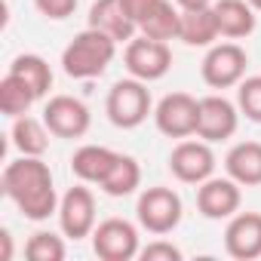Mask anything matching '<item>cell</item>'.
I'll list each match as a JSON object with an SVG mask.
<instances>
[{
  "instance_id": "obj_1",
  "label": "cell",
  "mask_w": 261,
  "mask_h": 261,
  "mask_svg": "<svg viewBox=\"0 0 261 261\" xmlns=\"http://www.w3.org/2000/svg\"><path fill=\"white\" fill-rule=\"evenodd\" d=\"M4 194L19 206V212L31 221H46L49 215H59V194L53 181L49 163L40 157H19L7 163L4 169Z\"/></svg>"
},
{
  "instance_id": "obj_2",
  "label": "cell",
  "mask_w": 261,
  "mask_h": 261,
  "mask_svg": "<svg viewBox=\"0 0 261 261\" xmlns=\"http://www.w3.org/2000/svg\"><path fill=\"white\" fill-rule=\"evenodd\" d=\"M117 56V40L98 28L80 31L62 53V71L74 80H95Z\"/></svg>"
},
{
  "instance_id": "obj_3",
  "label": "cell",
  "mask_w": 261,
  "mask_h": 261,
  "mask_svg": "<svg viewBox=\"0 0 261 261\" xmlns=\"http://www.w3.org/2000/svg\"><path fill=\"white\" fill-rule=\"evenodd\" d=\"M154 101H151V89L145 80L129 77V80H117L105 98V114L117 129H136L148 120Z\"/></svg>"
},
{
  "instance_id": "obj_4",
  "label": "cell",
  "mask_w": 261,
  "mask_h": 261,
  "mask_svg": "<svg viewBox=\"0 0 261 261\" xmlns=\"http://www.w3.org/2000/svg\"><path fill=\"white\" fill-rule=\"evenodd\" d=\"M181 197L172 191V188H163V185H154V188H145L139 194V203H136V215H139V224L154 233V237H166L172 233L178 224H181Z\"/></svg>"
},
{
  "instance_id": "obj_5",
  "label": "cell",
  "mask_w": 261,
  "mask_h": 261,
  "mask_svg": "<svg viewBox=\"0 0 261 261\" xmlns=\"http://www.w3.org/2000/svg\"><path fill=\"white\" fill-rule=\"evenodd\" d=\"M246 68H249V56L240 43H212L200 65V77L212 89H230L240 86Z\"/></svg>"
},
{
  "instance_id": "obj_6",
  "label": "cell",
  "mask_w": 261,
  "mask_h": 261,
  "mask_svg": "<svg viewBox=\"0 0 261 261\" xmlns=\"http://www.w3.org/2000/svg\"><path fill=\"white\" fill-rule=\"evenodd\" d=\"M123 62H126V71L145 80V83H154V80H163L172 68V49L166 40H154V37H133L126 43V53H123Z\"/></svg>"
},
{
  "instance_id": "obj_7",
  "label": "cell",
  "mask_w": 261,
  "mask_h": 261,
  "mask_svg": "<svg viewBox=\"0 0 261 261\" xmlns=\"http://www.w3.org/2000/svg\"><path fill=\"white\" fill-rule=\"evenodd\" d=\"M92 252L101 261H133L139 258V230L126 218H105L92 230Z\"/></svg>"
},
{
  "instance_id": "obj_8",
  "label": "cell",
  "mask_w": 261,
  "mask_h": 261,
  "mask_svg": "<svg viewBox=\"0 0 261 261\" xmlns=\"http://www.w3.org/2000/svg\"><path fill=\"white\" fill-rule=\"evenodd\" d=\"M197 120H200V98L188 92H169L154 108V123L169 139L197 136Z\"/></svg>"
},
{
  "instance_id": "obj_9",
  "label": "cell",
  "mask_w": 261,
  "mask_h": 261,
  "mask_svg": "<svg viewBox=\"0 0 261 261\" xmlns=\"http://www.w3.org/2000/svg\"><path fill=\"white\" fill-rule=\"evenodd\" d=\"M43 123L56 139H83L89 133L92 114L74 95H53L43 108Z\"/></svg>"
},
{
  "instance_id": "obj_10",
  "label": "cell",
  "mask_w": 261,
  "mask_h": 261,
  "mask_svg": "<svg viewBox=\"0 0 261 261\" xmlns=\"http://www.w3.org/2000/svg\"><path fill=\"white\" fill-rule=\"evenodd\" d=\"M169 172L181 181V185H203L206 178H212L215 172V154L209 148V142H191L181 139L172 154H169Z\"/></svg>"
},
{
  "instance_id": "obj_11",
  "label": "cell",
  "mask_w": 261,
  "mask_h": 261,
  "mask_svg": "<svg viewBox=\"0 0 261 261\" xmlns=\"http://www.w3.org/2000/svg\"><path fill=\"white\" fill-rule=\"evenodd\" d=\"M59 227L68 240H86L95 230V197L89 188L74 185L59 203Z\"/></svg>"
},
{
  "instance_id": "obj_12",
  "label": "cell",
  "mask_w": 261,
  "mask_h": 261,
  "mask_svg": "<svg viewBox=\"0 0 261 261\" xmlns=\"http://www.w3.org/2000/svg\"><path fill=\"white\" fill-rule=\"evenodd\" d=\"M240 126V108L224 95L200 98V120H197V139L203 142H227Z\"/></svg>"
},
{
  "instance_id": "obj_13",
  "label": "cell",
  "mask_w": 261,
  "mask_h": 261,
  "mask_svg": "<svg viewBox=\"0 0 261 261\" xmlns=\"http://www.w3.org/2000/svg\"><path fill=\"white\" fill-rule=\"evenodd\" d=\"M243 185H237L230 175L227 178H206L203 185H197V209L203 218L209 221H221V218H230L240 212V203H243V194H240Z\"/></svg>"
},
{
  "instance_id": "obj_14",
  "label": "cell",
  "mask_w": 261,
  "mask_h": 261,
  "mask_svg": "<svg viewBox=\"0 0 261 261\" xmlns=\"http://www.w3.org/2000/svg\"><path fill=\"white\" fill-rule=\"evenodd\" d=\"M224 252L237 261L261 258V212H237L224 227Z\"/></svg>"
},
{
  "instance_id": "obj_15",
  "label": "cell",
  "mask_w": 261,
  "mask_h": 261,
  "mask_svg": "<svg viewBox=\"0 0 261 261\" xmlns=\"http://www.w3.org/2000/svg\"><path fill=\"white\" fill-rule=\"evenodd\" d=\"M86 19H89V28H98V31L111 34L117 43H129L136 37V31H139V25L126 16L120 0H95V4L89 7Z\"/></svg>"
},
{
  "instance_id": "obj_16",
  "label": "cell",
  "mask_w": 261,
  "mask_h": 261,
  "mask_svg": "<svg viewBox=\"0 0 261 261\" xmlns=\"http://www.w3.org/2000/svg\"><path fill=\"white\" fill-rule=\"evenodd\" d=\"M221 37L218 31V19L212 4L209 7H191L181 10V25H178V40L188 46H212Z\"/></svg>"
},
{
  "instance_id": "obj_17",
  "label": "cell",
  "mask_w": 261,
  "mask_h": 261,
  "mask_svg": "<svg viewBox=\"0 0 261 261\" xmlns=\"http://www.w3.org/2000/svg\"><path fill=\"white\" fill-rule=\"evenodd\" d=\"M117 160V151L105 148V145H83L74 151L71 157V172L83 181V185H101L111 172Z\"/></svg>"
},
{
  "instance_id": "obj_18",
  "label": "cell",
  "mask_w": 261,
  "mask_h": 261,
  "mask_svg": "<svg viewBox=\"0 0 261 261\" xmlns=\"http://www.w3.org/2000/svg\"><path fill=\"white\" fill-rule=\"evenodd\" d=\"M227 175L243 185V188H258L261 185V142H240L227 151L224 157Z\"/></svg>"
},
{
  "instance_id": "obj_19",
  "label": "cell",
  "mask_w": 261,
  "mask_h": 261,
  "mask_svg": "<svg viewBox=\"0 0 261 261\" xmlns=\"http://www.w3.org/2000/svg\"><path fill=\"white\" fill-rule=\"evenodd\" d=\"M212 10H215L221 37L240 40V37H249L255 31V10L249 0H215Z\"/></svg>"
},
{
  "instance_id": "obj_20",
  "label": "cell",
  "mask_w": 261,
  "mask_h": 261,
  "mask_svg": "<svg viewBox=\"0 0 261 261\" xmlns=\"http://www.w3.org/2000/svg\"><path fill=\"white\" fill-rule=\"evenodd\" d=\"M49 129H46V123L43 120H34V117H16L13 120V133H10V139H13V148L19 151V154H25V157H43L46 154V148H49Z\"/></svg>"
},
{
  "instance_id": "obj_21",
  "label": "cell",
  "mask_w": 261,
  "mask_h": 261,
  "mask_svg": "<svg viewBox=\"0 0 261 261\" xmlns=\"http://www.w3.org/2000/svg\"><path fill=\"white\" fill-rule=\"evenodd\" d=\"M178 25H181V7L175 0H157V7L142 19L139 31L154 40H178Z\"/></svg>"
},
{
  "instance_id": "obj_22",
  "label": "cell",
  "mask_w": 261,
  "mask_h": 261,
  "mask_svg": "<svg viewBox=\"0 0 261 261\" xmlns=\"http://www.w3.org/2000/svg\"><path fill=\"white\" fill-rule=\"evenodd\" d=\"M142 185V166L136 157H129V154H117L108 178L98 185L108 197H129V194H136Z\"/></svg>"
},
{
  "instance_id": "obj_23",
  "label": "cell",
  "mask_w": 261,
  "mask_h": 261,
  "mask_svg": "<svg viewBox=\"0 0 261 261\" xmlns=\"http://www.w3.org/2000/svg\"><path fill=\"white\" fill-rule=\"evenodd\" d=\"M37 101V92L28 86V80H22L19 74L7 71V77L0 80V111L7 117H25Z\"/></svg>"
},
{
  "instance_id": "obj_24",
  "label": "cell",
  "mask_w": 261,
  "mask_h": 261,
  "mask_svg": "<svg viewBox=\"0 0 261 261\" xmlns=\"http://www.w3.org/2000/svg\"><path fill=\"white\" fill-rule=\"evenodd\" d=\"M13 74H19L22 80H28V86L37 92V98H43L49 89H53V68L43 56H34V53H22L13 59L10 65Z\"/></svg>"
},
{
  "instance_id": "obj_25",
  "label": "cell",
  "mask_w": 261,
  "mask_h": 261,
  "mask_svg": "<svg viewBox=\"0 0 261 261\" xmlns=\"http://www.w3.org/2000/svg\"><path fill=\"white\" fill-rule=\"evenodd\" d=\"M25 255L31 261H62L68 255V249H65V240L62 237H56L49 230H37L25 243Z\"/></svg>"
},
{
  "instance_id": "obj_26",
  "label": "cell",
  "mask_w": 261,
  "mask_h": 261,
  "mask_svg": "<svg viewBox=\"0 0 261 261\" xmlns=\"http://www.w3.org/2000/svg\"><path fill=\"white\" fill-rule=\"evenodd\" d=\"M237 108H240V114H246V120L261 123V74L240 80V86H237Z\"/></svg>"
},
{
  "instance_id": "obj_27",
  "label": "cell",
  "mask_w": 261,
  "mask_h": 261,
  "mask_svg": "<svg viewBox=\"0 0 261 261\" xmlns=\"http://www.w3.org/2000/svg\"><path fill=\"white\" fill-rule=\"evenodd\" d=\"M80 0H34V7L43 19H53V22H62L68 16H74Z\"/></svg>"
},
{
  "instance_id": "obj_28",
  "label": "cell",
  "mask_w": 261,
  "mask_h": 261,
  "mask_svg": "<svg viewBox=\"0 0 261 261\" xmlns=\"http://www.w3.org/2000/svg\"><path fill=\"white\" fill-rule=\"evenodd\" d=\"M139 258H142V261H181L185 255H181L178 246H172V243H166V240H154V243H148V246L139 252Z\"/></svg>"
},
{
  "instance_id": "obj_29",
  "label": "cell",
  "mask_w": 261,
  "mask_h": 261,
  "mask_svg": "<svg viewBox=\"0 0 261 261\" xmlns=\"http://www.w3.org/2000/svg\"><path fill=\"white\" fill-rule=\"evenodd\" d=\"M123 4V10H126V16L133 19L136 25H142V19L157 7V0H120Z\"/></svg>"
},
{
  "instance_id": "obj_30",
  "label": "cell",
  "mask_w": 261,
  "mask_h": 261,
  "mask_svg": "<svg viewBox=\"0 0 261 261\" xmlns=\"http://www.w3.org/2000/svg\"><path fill=\"white\" fill-rule=\"evenodd\" d=\"M0 243H4V252H0V258H4V261H10L13 258V233L4 227V230H0Z\"/></svg>"
},
{
  "instance_id": "obj_31",
  "label": "cell",
  "mask_w": 261,
  "mask_h": 261,
  "mask_svg": "<svg viewBox=\"0 0 261 261\" xmlns=\"http://www.w3.org/2000/svg\"><path fill=\"white\" fill-rule=\"evenodd\" d=\"M175 4H178L181 10H191V7H209L212 0H175Z\"/></svg>"
},
{
  "instance_id": "obj_32",
  "label": "cell",
  "mask_w": 261,
  "mask_h": 261,
  "mask_svg": "<svg viewBox=\"0 0 261 261\" xmlns=\"http://www.w3.org/2000/svg\"><path fill=\"white\" fill-rule=\"evenodd\" d=\"M249 4H252V10H255V13H261V0H249Z\"/></svg>"
}]
</instances>
